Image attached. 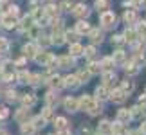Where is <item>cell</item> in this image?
<instances>
[{"instance_id": "cell-1", "label": "cell", "mask_w": 146, "mask_h": 135, "mask_svg": "<svg viewBox=\"0 0 146 135\" xmlns=\"http://www.w3.org/2000/svg\"><path fill=\"white\" fill-rule=\"evenodd\" d=\"M99 20H101V25L106 27V29H110V27L115 25V15L112 13V11H105V13L99 16Z\"/></svg>"}, {"instance_id": "cell-2", "label": "cell", "mask_w": 146, "mask_h": 135, "mask_svg": "<svg viewBox=\"0 0 146 135\" xmlns=\"http://www.w3.org/2000/svg\"><path fill=\"white\" fill-rule=\"evenodd\" d=\"M0 20H2V24H4L5 29H13V27L16 25V16H15V15H11V13L2 15V16H0Z\"/></svg>"}, {"instance_id": "cell-3", "label": "cell", "mask_w": 146, "mask_h": 135, "mask_svg": "<svg viewBox=\"0 0 146 135\" xmlns=\"http://www.w3.org/2000/svg\"><path fill=\"white\" fill-rule=\"evenodd\" d=\"M125 97H126V94L123 92L121 88H117V90H114V92L110 94V99L114 101V103H123V101H125Z\"/></svg>"}, {"instance_id": "cell-4", "label": "cell", "mask_w": 146, "mask_h": 135, "mask_svg": "<svg viewBox=\"0 0 146 135\" xmlns=\"http://www.w3.org/2000/svg\"><path fill=\"white\" fill-rule=\"evenodd\" d=\"M50 58H52V56H50L49 52H36V54H35L36 63H40V65H47Z\"/></svg>"}, {"instance_id": "cell-5", "label": "cell", "mask_w": 146, "mask_h": 135, "mask_svg": "<svg viewBox=\"0 0 146 135\" xmlns=\"http://www.w3.org/2000/svg\"><path fill=\"white\" fill-rule=\"evenodd\" d=\"M132 119V114H130V110H126V108H123L117 112V122H128Z\"/></svg>"}, {"instance_id": "cell-6", "label": "cell", "mask_w": 146, "mask_h": 135, "mask_svg": "<svg viewBox=\"0 0 146 135\" xmlns=\"http://www.w3.org/2000/svg\"><path fill=\"white\" fill-rule=\"evenodd\" d=\"M80 85V79H78L76 76H67L63 79V87H69V88H76Z\"/></svg>"}, {"instance_id": "cell-7", "label": "cell", "mask_w": 146, "mask_h": 135, "mask_svg": "<svg viewBox=\"0 0 146 135\" xmlns=\"http://www.w3.org/2000/svg\"><path fill=\"white\" fill-rule=\"evenodd\" d=\"M88 31H90V25H88L87 22L80 20V22L76 24V32H78V34H87Z\"/></svg>"}, {"instance_id": "cell-8", "label": "cell", "mask_w": 146, "mask_h": 135, "mask_svg": "<svg viewBox=\"0 0 146 135\" xmlns=\"http://www.w3.org/2000/svg\"><path fill=\"white\" fill-rule=\"evenodd\" d=\"M72 56H61V58H58V65L61 67V69H69V67H72Z\"/></svg>"}, {"instance_id": "cell-9", "label": "cell", "mask_w": 146, "mask_h": 135, "mask_svg": "<svg viewBox=\"0 0 146 135\" xmlns=\"http://www.w3.org/2000/svg\"><path fill=\"white\" fill-rule=\"evenodd\" d=\"M74 16H78V18H81V16H87L88 15V9H87V5H83V4H78L76 7H74Z\"/></svg>"}, {"instance_id": "cell-10", "label": "cell", "mask_w": 146, "mask_h": 135, "mask_svg": "<svg viewBox=\"0 0 146 135\" xmlns=\"http://www.w3.org/2000/svg\"><path fill=\"white\" fill-rule=\"evenodd\" d=\"M20 132H22V135H33V133L36 132V128H35L33 122H24L22 128H20Z\"/></svg>"}, {"instance_id": "cell-11", "label": "cell", "mask_w": 146, "mask_h": 135, "mask_svg": "<svg viewBox=\"0 0 146 135\" xmlns=\"http://www.w3.org/2000/svg\"><path fill=\"white\" fill-rule=\"evenodd\" d=\"M63 105H65V108L69 110V112H76L78 108H80V106H78V101H76L74 97H67Z\"/></svg>"}, {"instance_id": "cell-12", "label": "cell", "mask_w": 146, "mask_h": 135, "mask_svg": "<svg viewBox=\"0 0 146 135\" xmlns=\"http://www.w3.org/2000/svg\"><path fill=\"white\" fill-rule=\"evenodd\" d=\"M125 60H126V54L123 52V50H115V52H114L112 61H114L115 65H123V63H125Z\"/></svg>"}, {"instance_id": "cell-13", "label": "cell", "mask_w": 146, "mask_h": 135, "mask_svg": "<svg viewBox=\"0 0 146 135\" xmlns=\"http://www.w3.org/2000/svg\"><path fill=\"white\" fill-rule=\"evenodd\" d=\"M35 103H36V97L31 95V94H25L24 97H22V105H24V108H29V106H33Z\"/></svg>"}, {"instance_id": "cell-14", "label": "cell", "mask_w": 146, "mask_h": 135, "mask_svg": "<svg viewBox=\"0 0 146 135\" xmlns=\"http://www.w3.org/2000/svg\"><path fill=\"white\" fill-rule=\"evenodd\" d=\"M35 54H36V47L33 43L24 45V56L25 58H35Z\"/></svg>"}, {"instance_id": "cell-15", "label": "cell", "mask_w": 146, "mask_h": 135, "mask_svg": "<svg viewBox=\"0 0 146 135\" xmlns=\"http://www.w3.org/2000/svg\"><path fill=\"white\" fill-rule=\"evenodd\" d=\"M99 133L101 135H112V124L108 121H103L99 124Z\"/></svg>"}, {"instance_id": "cell-16", "label": "cell", "mask_w": 146, "mask_h": 135, "mask_svg": "<svg viewBox=\"0 0 146 135\" xmlns=\"http://www.w3.org/2000/svg\"><path fill=\"white\" fill-rule=\"evenodd\" d=\"M43 13H45V16H49V18H54V16H58L60 7H56V5H47Z\"/></svg>"}, {"instance_id": "cell-17", "label": "cell", "mask_w": 146, "mask_h": 135, "mask_svg": "<svg viewBox=\"0 0 146 135\" xmlns=\"http://www.w3.org/2000/svg\"><path fill=\"white\" fill-rule=\"evenodd\" d=\"M125 40H126L128 43H135V40H137V31L126 29V32H125Z\"/></svg>"}, {"instance_id": "cell-18", "label": "cell", "mask_w": 146, "mask_h": 135, "mask_svg": "<svg viewBox=\"0 0 146 135\" xmlns=\"http://www.w3.org/2000/svg\"><path fill=\"white\" fill-rule=\"evenodd\" d=\"M87 112H88L90 115H98L99 112H101V106H99V103H98V101H94V99H92V103H90V106L87 108Z\"/></svg>"}, {"instance_id": "cell-19", "label": "cell", "mask_w": 146, "mask_h": 135, "mask_svg": "<svg viewBox=\"0 0 146 135\" xmlns=\"http://www.w3.org/2000/svg\"><path fill=\"white\" fill-rule=\"evenodd\" d=\"M90 103H92V97H88V95H83V97L78 101V106H80V108H83V110H87L88 106H90Z\"/></svg>"}, {"instance_id": "cell-20", "label": "cell", "mask_w": 146, "mask_h": 135, "mask_svg": "<svg viewBox=\"0 0 146 135\" xmlns=\"http://www.w3.org/2000/svg\"><path fill=\"white\" fill-rule=\"evenodd\" d=\"M83 54V47L80 43H72L70 45V56H81Z\"/></svg>"}, {"instance_id": "cell-21", "label": "cell", "mask_w": 146, "mask_h": 135, "mask_svg": "<svg viewBox=\"0 0 146 135\" xmlns=\"http://www.w3.org/2000/svg\"><path fill=\"white\" fill-rule=\"evenodd\" d=\"M33 16H25L24 20H22V24H20V27H22V31H25V29H31L33 27Z\"/></svg>"}, {"instance_id": "cell-22", "label": "cell", "mask_w": 146, "mask_h": 135, "mask_svg": "<svg viewBox=\"0 0 146 135\" xmlns=\"http://www.w3.org/2000/svg\"><path fill=\"white\" fill-rule=\"evenodd\" d=\"M29 77H31V74H29V72L22 70L20 74L16 76V79H18V83H29Z\"/></svg>"}, {"instance_id": "cell-23", "label": "cell", "mask_w": 146, "mask_h": 135, "mask_svg": "<svg viewBox=\"0 0 146 135\" xmlns=\"http://www.w3.org/2000/svg\"><path fill=\"white\" fill-rule=\"evenodd\" d=\"M54 126L58 128V130H63V128H67V119H63V117H56V119H54Z\"/></svg>"}, {"instance_id": "cell-24", "label": "cell", "mask_w": 146, "mask_h": 135, "mask_svg": "<svg viewBox=\"0 0 146 135\" xmlns=\"http://www.w3.org/2000/svg\"><path fill=\"white\" fill-rule=\"evenodd\" d=\"M88 36H90V40H92V42H101V32H99V29H92V31H88Z\"/></svg>"}, {"instance_id": "cell-25", "label": "cell", "mask_w": 146, "mask_h": 135, "mask_svg": "<svg viewBox=\"0 0 146 135\" xmlns=\"http://www.w3.org/2000/svg\"><path fill=\"white\" fill-rule=\"evenodd\" d=\"M96 95H98V99H106L108 97V92H106L105 87H98L96 88Z\"/></svg>"}, {"instance_id": "cell-26", "label": "cell", "mask_w": 146, "mask_h": 135, "mask_svg": "<svg viewBox=\"0 0 146 135\" xmlns=\"http://www.w3.org/2000/svg\"><path fill=\"white\" fill-rule=\"evenodd\" d=\"M101 70H103V69H101L99 63H90V65H88V72H90V76L92 74H99Z\"/></svg>"}, {"instance_id": "cell-27", "label": "cell", "mask_w": 146, "mask_h": 135, "mask_svg": "<svg viewBox=\"0 0 146 135\" xmlns=\"http://www.w3.org/2000/svg\"><path fill=\"white\" fill-rule=\"evenodd\" d=\"M7 50H9V42L5 38H0V54L7 52Z\"/></svg>"}, {"instance_id": "cell-28", "label": "cell", "mask_w": 146, "mask_h": 135, "mask_svg": "<svg viewBox=\"0 0 146 135\" xmlns=\"http://www.w3.org/2000/svg\"><path fill=\"white\" fill-rule=\"evenodd\" d=\"M123 18H125L126 24H132V22H135V13H133V11H126Z\"/></svg>"}, {"instance_id": "cell-29", "label": "cell", "mask_w": 146, "mask_h": 135, "mask_svg": "<svg viewBox=\"0 0 146 135\" xmlns=\"http://www.w3.org/2000/svg\"><path fill=\"white\" fill-rule=\"evenodd\" d=\"M50 85H52V88H61V87H63V79L56 76V77L50 79Z\"/></svg>"}, {"instance_id": "cell-30", "label": "cell", "mask_w": 146, "mask_h": 135, "mask_svg": "<svg viewBox=\"0 0 146 135\" xmlns=\"http://www.w3.org/2000/svg\"><path fill=\"white\" fill-rule=\"evenodd\" d=\"M76 77L80 79V83H85V81L88 79V77H90V72H88V70H81V72H80V74H78Z\"/></svg>"}, {"instance_id": "cell-31", "label": "cell", "mask_w": 146, "mask_h": 135, "mask_svg": "<svg viewBox=\"0 0 146 135\" xmlns=\"http://www.w3.org/2000/svg\"><path fill=\"white\" fill-rule=\"evenodd\" d=\"M137 72H139V69H137V65L133 63V61H132L130 65H126V74H130V76H133V74H137Z\"/></svg>"}, {"instance_id": "cell-32", "label": "cell", "mask_w": 146, "mask_h": 135, "mask_svg": "<svg viewBox=\"0 0 146 135\" xmlns=\"http://www.w3.org/2000/svg\"><path fill=\"white\" fill-rule=\"evenodd\" d=\"M65 38H67V42H70V43H76L78 42V32H65Z\"/></svg>"}, {"instance_id": "cell-33", "label": "cell", "mask_w": 146, "mask_h": 135, "mask_svg": "<svg viewBox=\"0 0 146 135\" xmlns=\"http://www.w3.org/2000/svg\"><path fill=\"white\" fill-rule=\"evenodd\" d=\"M121 90H123L125 94H130L132 90H133V85H132V83H128V81H123V85H121Z\"/></svg>"}, {"instance_id": "cell-34", "label": "cell", "mask_w": 146, "mask_h": 135, "mask_svg": "<svg viewBox=\"0 0 146 135\" xmlns=\"http://www.w3.org/2000/svg\"><path fill=\"white\" fill-rule=\"evenodd\" d=\"M112 65H114V61H112V58H106V60H103V63H101V69H105V70H110V69H112Z\"/></svg>"}, {"instance_id": "cell-35", "label": "cell", "mask_w": 146, "mask_h": 135, "mask_svg": "<svg viewBox=\"0 0 146 135\" xmlns=\"http://www.w3.org/2000/svg\"><path fill=\"white\" fill-rule=\"evenodd\" d=\"M50 42L56 43V45H61V43H63V34H61V32H54V38Z\"/></svg>"}, {"instance_id": "cell-36", "label": "cell", "mask_w": 146, "mask_h": 135, "mask_svg": "<svg viewBox=\"0 0 146 135\" xmlns=\"http://www.w3.org/2000/svg\"><path fill=\"white\" fill-rule=\"evenodd\" d=\"M33 124H35V128H43V126H45V119H43V117L40 115V117H36V119L35 121H33Z\"/></svg>"}, {"instance_id": "cell-37", "label": "cell", "mask_w": 146, "mask_h": 135, "mask_svg": "<svg viewBox=\"0 0 146 135\" xmlns=\"http://www.w3.org/2000/svg\"><path fill=\"white\" fill-rule=\"evenodd\" d=\"M38 43H40L42 47H49V45L52 43V42H50V40H49L47 36H40V38H38Z\"/></svg>"}, {"instance_id": "cell-38", "label": "cell", "mask_w": 146, "mask_h": 135, "mask_svg": "<svg viewBox=\"0 0 146 135\" xmlns=\"http://www.w3.org/2000/svg\"><path fill=\"white\" fill-rule=\"evenodd\" d=\"M137 34H143V38L146 36V22H141L137 25Z\"/></svg>"}, {"instance_id": "cell-39", "label": "cell", "mask_w": 146, "mask_h": 135, "mask_svg": "<svg viewBox=\"0 0 146 135\" xmlns=\"http://www.w3.org/2000/svg\"><path fill=\"white\" fill-rule=\"evenodd\" d=\"M83 52H85V56H87V58H94V54H96V49H94L92 45H90V47L83 49Z\"/></svg>"}, {"instance_id": "cell-40", "label": "cell", "mask_w": 146, "mask_h": 135, "mask_svg": "<svg viewBox=\"0 0 146 135\" xmlns=\"http://www.w3.org/2000/svg\"><path fill=\"white\" fill-rule=\"evenodd\" d=\"M96 7L98 9H106L108 7V0H96Z\"/></svg>"}, {"instance_id": "cell-41", "label": "cell", "mask_w": 146, "mask_h": 135, "mask_svg": "<svg viewBox=\"0 0 146 135\" xmlns=\"http://www.w3.org/2000/svg\"><path fill=\"white\" fill-rule=\"evenodd\" d=\"M25 115H27V110L25 108H22L18 114H16V121H20V122H24V119H25Z\"/></svg>"}, {"instance_id": "cell-42", "label": "cell", "mask_w": 146, "mask_h": 135, "mask_svg": "<svg viewBox=\"0 0 146 135\" xmlns=\"http://www.w3.org/2000/svg\"><path fill=\"white\" fill-rule=\"evenodd\" d=\"M42 117H43L45 121L52 117V110H50V106H47V108H43V115H42Z\"/></svg>"}, {"instance_id": "cell-43", "label": "cell", "mask_w": 146, "mask_h": 135, "mask_svg": "<svg viewBox=\"0 0 146 135\" xmlns=\"http://www.w3.org/2000/svg\"><path fill=\"white\" fill-rule=\"evenodd\" d=\"M103 79H105V83H110L112 79H115V76L112 74V72H105V74H103Z\"/></svg>"}, {"instance_id": "cell-44", "label": "cell", "mask_w": 146, "mask_h": 135, "mask_svg": "<svg viewBox=\"0 0 146 135\" xmlns=\"http://www.w3.org/2000/svg\"><path fill=\"white\" fill-rule=\"evenodd\" d=\"M29 79H31V83H33V85H40V79H42V76H31L29 77Z\"/></svg>"}, {"instance_id": "cell-45", "label": "cell", "mask_w": 146, "mask_h": 135, "mask_svg": "<svg viewBox=\"0 0 146 135\" xmlns=\"http://www.w3.org/2000/svg\"><path fill=\"white\" fill-rule=\"evenodd\" d=\"M130 114H132V117H139V115H141V108H139V106H133Z\"/></svg>"}, {"instance_id": "cell-46", "label": "cell", "mask_w": 146, "mask_h": 135, "mask_svg": "<svg viewBox=\"0 0 146 135\" xmlns=\"http://www.w3.org/2000/svg\"><path fill=\"white\" fill-rule=\"evenodd\" d=\"M47 103H49V105H54V103H56V97H54V94H52V92L47 94Z\"/></svg>"}, {"instance_id": "cell-47", "label": "cell", "mask_w": 146, "mask_h": 135, "mask_svg": "<svg viewBox=\"0 0 146 135\" xmlns=\"http://www.w3.org/2000/svg\"><path fill=\"white\" fill-rule=\"evenodd\" d=\"M70 7H72V4H70V2H67V0H65L63 4H61V9H63V11H70Z\"/></svg>"}, {"instance_id": "cell-48", "label": "cell", "mask_w": 146, "mask_h": 135, "mask_svg": "<svg viewBox=\"0 0 146 135\" xmlns=\"http://www.w3.org/2000/svg\"><path fill=\"white\" fill-rule=\"evenodd\" d=\"M9 115V112H7V108H0V119H5V117Z\"/></svg>"}, {"instance_id": "cell-49", "label": "cell", "mask_w": 146, "mask_h": 135, "mask_svg": "<svg viewBox=\"0 0 146 135\" xmlns=\"http://www.w3.org/2000/svg\"><path fill=\"white\" fill-rule=\"evenodd\" d=\"M43 15H45V13H43L42 9H36L35 13H33V18H40V16H43Z\"/></svg>"}, {"instance_id": "cell-50", "label": "cell", "mask_w": 146, "mask_h": 135, "mask_svg": "<svg viewBox=\"0 0 146 135\" xmlns=\"http://www.w3.org/2000/svg\"><path fill=\"white\" fill-rule=\"evenodd\" d=\"M123 42H125V40H123V36H115L114 40H112V43H117V45H121Z\"/></svg>"}, {"instance_id": "cell-51", "label": "cell", "mask_w": 146, "mask_h": 135, "mask_svg": "<svg viewBox=\"0 0 146 135\" xmlns=\"http://www.w3.org/2000/svg\"><path fill=\"white\" fill-rule=\"evenodd\" d=\"M5 95H7V99H9V101H13V99H15V92H13V90H7V92H5Z\"/></svg>"}, {"instance_id": "cell-52", "label": "cell", "mask_w": 146, "mask_h": 135, "mask_svg": "<svg viewBox=\"0 0 146 135\" xmlns=\"http://www.w3.org/2000/svg\"><path fill=\"white\" fill-rule=\"evenodd\" d=\"M60 135H70V132L67 128H63V130H60Z\"/></svg>"}, {"instance_id": "cell-53", "label": "cell", "mask_w": 146, "mask_h": 135, "mask_svg": "<svg viewBox=\"0 0 146 135\" xmlns=\"http://www.w3.org/2000/svg\"><path fill=\"white\" fill-rule=\"evenodd\" d=\"M141 132H143V133H144V135H146V121H144V122H143V126H141Z\"/></svg>"}, {"instance_id": "cell-54", "label": "cell", "mask_w": 146, "mask_h": 135, "mask_svg": "<svg viewBox=\"0 0 146 135\" xmlns=\"http://www.w3.org/2000/svg\"><path fill=\"white\" fill-rule=\"evenodd\" d=\"M24 63H25V60H18V61H16V65H18V67H22Z\"/></svg>"}, {"instance_id": "cell-55", "label": "cell", "mask_w": 146, "mask_h": 135, "mask_svg": "<svg viewBox=\"0 0 146 135\" xmlns=\"http://www.w3.org/2000/svg\"><path fill=\"white\" fill-rule=\"evenodd\" d=\"M141 112H143V114H146V103L143 105V108H141Z\"/></svg>"}, {"instance_id": "cell-56", "label": "cell", "mask_w": 146, "mask_h": 135, "mask_svg": "<svg viewBox=\"0 0 146 135\" xmlns=\"http://www.w3.org/2000/svg\"><path fill=\"white\" fill-rule=\"evenodd\" d=\"M0 135H7V133H5V132H4V130H0Z\"/></svg>"}, {"instance_id": "cell-57", "label": "cell", "mask_w": 146, "mask_h": 135, "mask_svg": "<svg viewBox=\"0 0 146 135\" xmlns=\"http://www.w3.org/2000/svg\"><path fill=\"white\" fill-rule=\"evenodd\" d=\"M0 76H2V69H0Z\"/></svg>"}]
</instances>
